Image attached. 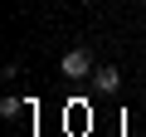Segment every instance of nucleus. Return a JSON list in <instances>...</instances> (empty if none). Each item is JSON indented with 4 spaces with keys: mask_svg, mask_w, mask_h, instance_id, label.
Masks as SVG:
<instances>
[{
    "mask_svg": "<svg viewBox=\"0 0 146 137\" xmlns=\"http://www.w3.org/2000/svg\"><path fill=\"white\" fill-rule=\"evenodd\" d=\"M58 68H63V79H93V54L88 49H68L58 59Z\"/></svg>",
    "mask_w": 146,
    "mask_h": 137,
    "instance_id": "1",
    "label": "nucleus"
},
{
    "mask_svg": "<svg viewBox=\"0 0 146 137\" xmlns=\"http://www.w3.org/2000/svg\"><path fill=\"white\" fill-rule=\"evenodd\" d=\"M15 113H25V103H20V98H5V103H0V118H15Z\"/></svg>",
    "mask_w": 146,
    "mask_h": 137,
    "instance_id": "3",
    "label": "nucleus"
},
{
    "mask_svg": "<svg viewBox=\"0 0 146 137\" xmlns=\"http://www.w3.org/2000/svg\"><path fill=\"white\" fill-rule=\"evenodd\" d=\"M117 83H122V74H117L112 64H102V68H93V88H98V93H117Z\"/></svg>",
    "mask_w": 146,
    "mask_h": 137,
    "instance_id": "2",
    "label": "nucleus"
}]
</instances>
